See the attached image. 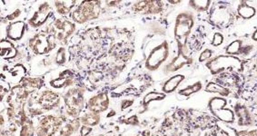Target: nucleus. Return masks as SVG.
I'll return each mask as SVG.
<instances>
[{"label": "nucleus", "instance_id": "nucleus-23", "mask_svg": "<svg viewBox=\"0 0 257 136\" xmlns=\"http://www.w3.org/2000/svg\"><path fill=\"white\" fill-rule=\"evenodd\" d=\"M206 90H207L208 92L218 93V94H223V95H227L229 93L228 90L226 89V88H224V87L221 86V85L213 84V83H211V84L208 85V86L206 87Z\"/></svg>", "mask_w": 257, "mask_h": 136}, {"label": "nucleus", "instance_id": "nucleus-25", "mask_svg": "<svg viewBox=\"0 0 257 136\" xmlns=\"http://www.w3.org/2000/svg\"><path fill=\"white\" fill-rule=\"evenodd\" d=\"M190 3L191 5H193L191 7H193L195 10L198 11H205L208 9L211 2L210 1H192Z\"/></svg>", "mask_w": 257, "mask_h": 136}, {"label": "nucleus", "instance_id": "nucleus-33", "mask_svg": "<svg viewBox=\"0 0 257 136\" xmlns=\"http://www.w3.org/2000/svg\"><path fill=\"white\" fill-rule=\"evenodd\" d=\"M252 38L255 40V41H257V29L255 30V32L253 33V36H252Z\"/></svg>", "mask_w": 257, "mask_h": 136}, {"label": "nucleus", "instance_id": "nucleus-29", "mask_svg": "<svg viewBox=\"0 0 257 136\" xmlns=\"http://www.w3.org/2000/svg\"><path fill=\"white\" fill-rule=\"evenodd\" d=\"M202 87L201 83H196L195 85H192V86H188L186 89L181 90L180 91V94H184V95H189V94L195 93L197 91H199Z\"/></svg>", "mask_w": 257, "mask_h": 136}, {"label": "nucleus", "instance_id": "nucleus-8", "mask_svg": "<svg viewBox=\"0 0 257 136\" xmlns=\"http://www.w3.org/2000/svg\"><path fill=\"white\" fill-rule=\"evenodd\" d=\"M63 119L60 116L48 115L38 123V136H53L62 126Z\"/></svg>", "mask_w": 257, "mask_h": 136}, {"label": "nucleus", "instance_id": "nucleus-11", "mask_svg": "<svg viewBox=\"0 0 257 136\" xmlns=\"http://www.w3.org/2000/svg\"><path fill=\"white\" fill-rule=\"evenodd\" d=\"M158 1H139L133 5V10L140 14H157L162 10Z\"/></svg>", "mask_w": 257, "mask_h": 136}, {"label": "nucleus", "instance_id": "nucleus-7", "mask_svg": "<svg viewBox=\"0 0 257 136\" xmlns=\"http://www.w3.org/2000/svg\"><path fill=\"white\" fill-rule=\"evenodd\" d=\"M208 67L212 73L216 74L221 71L226 69H240L241 62L237 57L232 56H220L215 57L212 61L208 63Z\"/></svg>", "mask_w": 257, "mask_h": 136}, {"label": "nucleus", "instance_id": "nucleus-31", "mask_svg": "<svg viewBox=\"0 0 257 136\" xmlns=\"http://www.w3.org/2000/svg\"><path fill=\"white\" fill-rule=\"evenodd\" d=\"M212 56V51L209 50V49H206L205 51L203 52L202 54H201L200 57H199V60L201 62H204L206 60V59H208Z\"/></svg>", "mask_w": 257, "mask_h": 136}, {"label": "nucleus", "instance_id": "nucleus-12", "mask_svg": "<svg viewBox=\"0 0 257 136\" xmlns=\"http://www.w3.org/2000/svg\"><path fill=\"white\" fill-rule=\"evenodd\" d=\"M108 104H109L108 97L106 94L103 93V94L95 95L92 98L89 99L88 109L90 110L91 112H94V113H102V112H105V110L107 109Z\"/></svg>", "mask_w": 257, "mask_h": 136}, {"label": "nucleus", "instance_id": "nucleus-24", "mask_svg": "<svg viewBox=\"0 0 257 136\" xmlns=\"http://www.w3.org/2000/svg\"><path fill=\"white\" fill-rule=\"evenodd\" d=\"M33 135V124L30 121H26L22 125V129L20 131V136Z\"/></svg>", "mask_w": 257, "mask_h": 136}, {"label": "nucleus", "instance_id": "nucleus-26", "mask_svg": "<svg viewBox=\"0 0 257 136\" xmlns=\"http://www.w3.org/2000/svg\"><path fill=\"white\" fill-rule=\"evenodd\" d=\"M66 54L67 52L65 50V48L60 47L59 50L57 52V55L55 57V61L58 65H63L65 62L67 61V57H66Z\"/></svg>", "mask_w": 257, "mask_h": 136}, {"label": "nucleus", "instance_id": "nucleus-16", "mask_svg": "<svg viewBox=\"0 0 257 136\" xmlns=\"http://www.w3.org/2000/svg\"><path fill=\"white\" fill-rule=\"evenodd\" d=\"M76 4V1H56L55 7L58 14L67 15Z\"/></svg>", "mask_w": 257, "mask_h": 136}, {"label": "nucleus", "instance_id": "nucleus-4", "mask_svg": "<svg viewBox=\"0 0 257 136\" xmlns=\"http://www.w3.org/2000/svg\"><path fill=\"white\" fill-rule=\"evenodd\" d=\"M29 48L37 55L48 54L56 47V39L49 34H37L29 41Z\"/></svg>", "mask_w": 257, "mask_h": 136}, {"label": "nucleus", "instance_id": "nucleus-6", "mask_svg": "<svg viewBox=\"0 0 257 136\" xmlns=\"http://www.w3.org/2000/svg\"><path fill=\"white\" fill-rule=\"evenodd\" d=\"M169 56V47L167 42H163L159 46L155 47L149 54L148 60L146 62L147 68L149 70L154 71L166 61Z\"/></svg>", "mask_w": 257, "mask_h": 136}, {"label": "nucleus", "instance_id": "nucleus-18", "mask_svg": "<svg viewBox=\"0 0 257 136\" xmlns=\"http://www.w3.org/2000/svg\"><path fill=\"white\" fill-rule=\"evenodd\" d=\"M99 121H100V117L98 113H94V112L85 113L81 118L82 123L86 126L96 125Z\"/></svg>", "mask_w": 257, "mask_h": 136}, {"label": "nucleus", "instance_id": "nucleus-28", "mask_svg": "<svg viewBox=\"0 0 257 136\" xmlns=\"http://www.w3.org/2000/svg\"><path fill=\"white\" fill-rule=\"evenodd\" d=\"M241 47H242V42L239 41V40H236V41H233L229 45L227 48H226V52L228 54H237L239 50L241 49Z\"/></svg>", "mask_w": 257, "mask_h": 136}, {"label": "nucleus", "instance_id": "nucleus-22", "mask_svg": "<svg viewBox=\"0 0 257 136\" xmlns=\"http://www.w3.org/2000/svg\"><path fill=\"white\" fill-rule=\"evenodd\" d=\"M79 121L76 119L74 121H71L70 122H68L66 126L63 128L61 131H60V134L62 136H70L77 131V129L79 128Z\"/></svg>", "mask_w": 257, "mask_h": 136}, {"label": "nucleus", "instance_id": "nucleus-21", "mask_svg": "<svg viewBox=\"0 0 257 136\" xmlns=\"http://www.w3.org/2000/svg\"><path fill=\"white\" fill-rule=\"evenodd\" d=\"M212 111H213V113L215 115H217L223 121H225V122H232V121H233V113L230 110L222 109V107H221L213 108Z\"/></svg>", "mask_w": 257, "mask_h": 136}, {"label": "nucleus", "instance_id": "nucleus-9", "mask_svg": "<svg viewBox=\"0 0 257 136\" xmlns=\"http://www.w3.org/2000/svg\"><path fill=\"white\" fill-rule=\"evenodd\" d=\"M60 95L49 90L43 91L41 94H38V99L36 103L38 106H40V110L44 113V111L51 110L53 108L57 107L60 104Z\"/></svg>", "mask_w": 257, "mask_h": 136}, {"label": "nucleus", "instance_id": "nucleus-14", "mask_svg": "<svg viewBox=\"0 0 257 136\" xmlns=\"http://www.w3.org/2000/svg\"><path fill=\"white\" fill-rule=\"evenodd\" d=\"M25 29H26V25L23 21H18V22L12 23L8 28V37L14 41L19 40L24 35Z\"/></svg>", "mask_w": 257, "mask_h": 136}, {"label": "nucleus", "instance_id": "nucleus-15", "mask_svg": "<svg viewBox=\"0 0 257 136\" xmlns=\"http://www.w3.org/2000/svg\"><path fill=\"white\" fill-rule=\"evenodd\" d=\"M73 84H74L73 75L69 71L67 70L63 72L62 75H60L58 78L51 82V86L56 88H61L65 86H69Z\"/></svg>", "mask_w": 257, "mask_h": 136}, {"label": "nucleus", "instance_id": "nucleus-20", "mask_svg": "<svg viewBox=\"0 0 257 136\" xmlns=\"http://www.w3.org/2000/svg\"><path fill=\"white\" fill-rule=\"evenodd\" d=\"M238 14L243 18V19H248L252 18L254 15L256 10L254 8H252L251 6L247 5L246 3L243 2V4L239 6L238 10H237Z\"/></svg>", "mask_w": 257, "mask_h": 136}, {"label": "nucleus", "instance_id": "nucleus-10", "mask_svg": "<svg viewBox=\"0 0 257 136\" xmlns=\"http://www.w3.org/2000/svg\"><path fill=\"white\" fill-rule=\"evenodd\" d=\"M50 14V6L48 5V3H43L42 5L39 6L38 10L34 13L33 17L29 20V25L34 29L39 28L47 21Z\"/></svg>", "mask_w": 257, "mask_h": 136}, {"label": "nucleus", "instance_id": "nucleus-5", "mask_svg": "<svg viewBox=\"0 0 257 136\" xmlns=\"http://www.w3.org/2000/svg\"><path fill=\"white\" fill-rule=\"evenodd\" d=\"M67 104V114L72 117H77L84 106V93L81 88H72L68 90L64 96Z\"/></svg>", "mask_w": 257, "mask_h": 136}, {"label": "nucleus", "instance_id": "nucleus-1", "mask_svg": "<svg viewBox=\"0 0 257 136\" xmlns=\"http://www.w3.org/2000/svg\"><path fill=\"white\" fill-rule=\"evenodd\" d=\"M193 26H194V18H193V15L190 13L188 12L182 13L177 17L175 36L180 49L186 47V41L192 31Z\"/></svg>", "mask_w": 257, "mask_h": 136}, {"label": "nucleus", "instance_id": "nucleus-13", "mask_svg": "<svg viewBox=\"0 0 257 136\" xmlns=\"http://www.w3.org/2000/svg\"><path fill=\"white\" fill-rule=\"evenodd\" d=\"M212 20L218 27H225L230 20V13L226 7L216 6L212 11Z\"/></svg>", "mask_w": 257, "mask_h": 136}, {"label": "nucleus", "instance_id": "nucleus-32", "mask_svg": "<svg viewBox=\"0 0 257 136\" xmlns=\"http://www.w3.org/2000/svg\"><path fill=\"white\" fill-rule=\"evenodd\" d=\"M19 15H20V11H19V10H17V11L14 12L13 14L10 15V16L8 17V19L10 20V21H11V20H14V19H17V18L19 17Z\"/></svg>", "mask_w": 257, "mask_h": 136}, {"label": "nucleus", "instance_id": "nucleus-30", "mask_svg": "<svg viewBox=\"0 0 257 136\" xmlns=\"http://www.w3.org/2000/svg\"><path fill=\"white\" fill-rule=\"evenodd\" d=\"M224 41V37L220 33H215L213 38V45L214 47H218Z\"/></svg>", "mask_w": 257, "mask_h": 136}, {"label": "nucleus", "instance_id": "nucleus-19", "mask_svg": "<svg viewBox=\"0 0 257 136\" xmlns=\"http://www.w3.org/2000/svg\"><path fill=\"white\" fill-rule=\"evenodd\" d=\"M17 50L11 43L9 41H2L1 43V56L4 58L16 57Z\"/></svg>", "mask_w": 257, "mask_h": 136}, {"label": "nucleus", "instance_id": "nucleus-2", "mask_svg": "<svg viewBox=\"0 0 257 136\" xmlns=\"http://www.w3.org/2000/svg\"><path fill=\"white\" fill-rule=\"evenodd\" d=\"M76 30V25L66 19H58L53 22L51 27H49L48 34L51 35L56 39V41L66 44L68 38L71 37Z\"/></svg>", "mask_w": 257, "mask_h": 136}, {"label": "nucleus", "instance_id": "nucleus-27", "mask_svg": "<svg viewBox=\"0 0 257 136\" xmlns=\"http://www.w3.org/2000/svg\"><path fill=\"white\" fill-rule=\"evenodd\" d=\"M165 97V94H159V93H150L148 94L144 99V104L148 105V103L155 100H161Z\"/></svg>", "mask_w": 257, "mask_h": 136}, {"label": "nucleus", "instance_id": "nucleus-17", "mask_svg": "<svg viewBox=\"0 0 257 136\" xmlns=\"http://www.w3.org/2000/svg\"><path fill=\"white\" fill-rule=\"evenodd\" d=\"M184 78H185L184 75H176V76L172 77L165 84L163 87V91L165 93H171L173 91H175L179 84L184 80Z\"/></svg>", "mask_w": 257, "mask_h": 136}, {"label": "nucleus", "instance_id": "nucleus-3", "mask_svg": "<svg viewBox=\"0 0 257 136\" xmlns=\"http://www.w3.org/2000/svg\"><path fill=\"white\" fill-rule=\"evenodd\" d=\"M100 11L99 3L94 1H85L73 12L72 19L76 23H86L89 20L97 19Z\"/></svg>", "mask_w": 257, "mask_h": 136}]
</instances>
